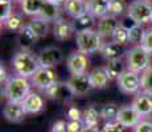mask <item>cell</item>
I'll use <instances>...</instances> for the list:
<instances>
[{
	"mask_svg": "<svg viewBox=\"0 0 152 132\" xmlns=\"http://www.w3.org/2000/svg\"><path fill=\"white\" fill-rule=\"evenodd\" d=\"M134 132H152V122L140 120V123L134 128Z\"/></svg>",
	"mask_w": 152,
	"mask_h": 132,
	"instance_id": "f35d334b",
	"label": "cell"
},
{
	"mask_svg": "<svg viewBox=\"0 0 152 132\" xmlns=\"http://www.w3.org/2000/svg\"><path fill=\"white\" fill-rule=\"evenodd\" d=\"M104 71H106L110 81H114V79H118L121 77L126 70L121 60H113V61H107L106 66H104Z\"/></svg>",
	"mask_w": 152,
	"mask_h": 132,
	"instance_id": "484cf974",
	"label": "cell"
},
{
	"mask_svg": "<svg viewBox=\"0 0 152 132\" xmlns=\"http://www.w3.org/2000/svg\"><path fill=\"white\" fill-rule=\"evenodd\" d=\"M21 104L27 114H39L45 110V99L39 93L34 91L29 93Z\"/></svg>",
	"mask_w": 152,
	"mask_h": 132,
	"instance_id": "e0dca14e",
	"label": "cell"
},
{
	"mask_svg": "<svg viewBox=\"0 0 152 132\" xmlns=\"http://www.w3.org/2000/svg\"><path fill=\"white\" fill-rule=\"evenodd\" d=\"M39 57L41 66L56 67L58 63H61L64 61V53L57 46H48V48L42 49Z\"/></svg>",
	"mask_w": 152,
	"mask_h": 132,
	"instance_id": "7c38bea8",
	"label": "cell"
},
{
	"mask_svg": "<svg viewBox=\"0 0 152 132\" xmlns=\"http://www.w3.org/2000/svg\"><path fill=\"white\" fill-rule=\"evenodd\" d=\"M111 0H86L87 12H90L95 17H103L109 15Z\"/></svg>",
	"mask_w": 152,
	"mask_h": 132,
	"instance_id": "d6986e66",
	"label": "cell"
},
{
	"mask_svg": "<svg viewBox=\"0 0 152 132\" xmlns=\"http://www.w3.org/2000/svg\"><path fill=\"white\" fill-rule=\"evenodd\" d=\"M127 8H128V5L126 4L124 0H111L109 13L118 17V16L124 15V12H127Z\"/></svg>",
	"mask_w": 152,
	"mask_h": 132,
	"instance_id": "1f68e13d",
	"label": "cell"
},
{
	"mask_svg": "<svg viewBox=\"0 0 152 132\" xmlns=\"http://www.w3.org/2000/svg\"><path fill=\"white\" fill-rule=\"evenodd\" d=\"M151 53L147 52L142 45H135L126 54L127 69L136 73H143L151 66Z\"/></svg>",
	"mask_w": 152,
	"mask_h": 132,
	"instance_id": "277c9868",
	"label": "cell"
},
{
	"mask_svg": "<svg viewBox=\"0 0 152 132\" xmlns=\"http://www.w3.org/2000/svg\"><path fill=\"white\" fill-rule=\"evenodd\" d=\"M132 107L138 111L142 118L150 116L152 114V96L145 93H138L132 101Z\"/></svg>",
	"mask_w": 152,
	"mask_h": 132,
	"instance_id": "ac0fdd59",
	"label": "cell"
},
{
	"mask_svg": "<svg viewBox=\"0 0 152 132\" xmlns=\"http://www.w3.org/2000/svg\"><path fill=\"white\" fill-rule=\"evenodd\" d=\"M39 16L48 23H52V21L54 23L56 20H58L61 17V7L58 4L49 1V0H45V3L42 5V9Z\"/></svg>",
	"mask_w": 152,
	"mask_h": 132,
	"instance_id": "44dd1931",
	"label": "cell"
},
{
	"mask_svg": "<svg viewBox=\"0 0 152 132\" xmlns=\"http://www.w3.org/2000/svg\"><path fill=\"white\" fill-rule=\"evenodd\" d=\"M127 15L131 16L138 24L143 25L152 20V1L151 0H134L128 4Z\"/></svg>",
	"mask_w": 152,
	"mask_h": 132,
	"instance_id": "5b68a950",
	"label": "cell"
},
{
	"mask_svg": "<svg viewBox=\"0 0 152 132\" xmlns=\"http://www.w3.org/2000/svg\"><path fill=\"white\" fill-rule=\"evenodd\" d=\"M37 40L39 37L29 24H25L17 32V45L21 48V50H29L37 42Z\"/></svg>",
	"mask_w": 152,
	"mask_h": 132,
	"instance_id": "2e32d148",
	"label": "cell"
},
{
	"mask_svg": "<svg viewBox=\"0 0 152 132\" xmlns=\"http://www.w3.org/2000/svg\"><path fill=\"white\" fill-rule=\"evenodd\" d=\"M75 42H77L78 50L82 53L90 54V53L98 52L103 46V37L94 29H86V31L75 32Z\"/></svg>",
	"mask_w": 152,
	"mask_h": 132,
	"instance_id": "3957f363",
	"label": "cell"
},
{
	"mask_svg": "<svg viewBox=\"0 0 152 132\" xmlns=\"http://www.w3.org/2000/svg\"><path fill=\"white\" fill-rule=\"evenodd\" d=\"M68 83L75 96L87 95L90 90L93 89L89 79V74H72V77L68 79Z\"/></svg>",
	"mask_w": 152,
	"mask_h": 132,
	"instance_id": "8fae6325",
	"label": "cell"
},
{
	"mask_svg": "<svg viewBox=\"0 0 152 132\" xmlns=\"http://www.w3.org/2000/svg\"><path fill=\"white\" fill-rule=\"evenodd\" d=\"M119 108L115 103H106L103 107L101 108V118L104 119V122H111V120H116V116H118Z\"/></svg>",
	"mask_w": 152,
	"mask_h": 132,
	"instance_id": "f546056e",
	"label": "cell"
},
{
	"mask_svg": "<svg viewBox=\"0 0 152 132\" xmlns=\"http://www.w3.org/2000/svg\"><path fill=\"white\" fill-rule=\"evenodd\" d=\"M31 86L32 83L28 81V78L21 77V75H12L4 83L3 94H4L7 102L23 103V101L31 93Z\"/></svg>",
	"mask_w": 152,
	"mask_h": 132,
	"instance_id": "6da1fadb",
	"label": "cell"
},
{
	"mask_svg": "<svg viewBox=\"0 0 152 132\" xmlns=\"http://www.w3.org/2000/svg\"><path fill=\"white\" fill-rule=\"evenodd\" d=\"M75 32L74 29V24L69 20L64 19V17H60L58 20L54 21L53 25V34L54 37L58 41H65L69 40L70 37L73 36V33Z\"/></svg>",
	"mask_w": 152,
	"mask_h": 132,
	"instance_id": "5bb4252c",
	"label": "cell"
},
{
	"mask_svg": "<svg viewBox=\"0 0 152 132\" xmlns=\"http://www.w3.org/2000/svg\"><path fill=\"white\" fill-rule=\"evenodd\" d=\"M0 9H1V13H0V21L1 24H4L8 19L12 15V3H0Z\"/></svg>",
	"mask_w": 152,
	"mask_h": 132,
	"instance_id": "d590c367",
	"label": "cell"
},
{
	"mask_svg": "<svg viewBox=\"0 0 152 132\" xmlns=\"http://www.w3.org/2000/svg\"><path fill=\"white\" fill-rule=\"evenodd\" d=\"M64 11L72 17H78L85 12H87L86 0H66L64 3Z\"/></svg>",
	"mask_w": 152,
	"mask_h": 132,
	"instance_id": "7402d4cb",
	"label": "cell"
},
{
	"mask_svg": "<svg viewBox=\"0 0 152 132\" xmlns=\"http://www.w3.org/2000/svg\"><path fill=\"white\" fill-rule=\"evenodd\" d=\"M140 90L152 96V65L142 73L140 77Z\"/></svg>",
	"mask_w": 152,
	"mask_h": 132,
	"instance_id": "f1b7e54d",
	"label": "cell"
},
{
	"mask_svg": "<svg viewBox=\"0 0 152 132\" xmlns=\"http://www.w3.org/2000/svg\"><path fill=\"white\" fill-rule=\"evenodd\" d=\"M45 0H20V5L24 15L31 17L39 16L42 9V5Z\"/></svg>",
	"mask_w": 152,
	"mask_h": 132,
	"instance_id": "cb8c5ba5",
	"label": "cell"
},
{
	"mask_svg": "<svg viewBox=\"0 0 152 132\" xmlns=\"http://www.w3.org/2000/svg\"><path fill=\"white\" fill-rule=\"evenodd\" d=\"M89 79L93 89H98V90L106 89L110 81L106 71H104V67H95L94 70H91L89 73Z\"/></svg>",
	"mask_w": 152,
	"mask_h": 132,
	"instance_id": "ffe728a7",
	"label": "cell"
},
{
	"mask_svg": "<svg viewBox=\"0 0 152 132\" xmlns=\"http://www.w3.org/2000/svg\"><path fill=\"white\" fill-rule=\"evenodd\" d=\"M142 46L147 52L152 53V29H147L145 31L144 37H143V41H142Z\"/></svg>",
	"mask_w": 152,
	"mask_h": 132,
	"instance_id": "8d00e7d4",
	"label": "cell"
},
{
	"mask_svg": "<svg viewBox=\"0 0 152 132\" xmlns=\"http://www.w3.org/2000/svg\"><path fill=\"white\" fill-rule=\"evenodd\" d=\"M140 119H142V116L132 107V104L122 106L119 108L118 116H116V120L126 128H135L140 123Z\"/></svg>",
	"mask_w": 152,
	"mask_h": 132,
	"instance_id": "30bf717a",
	"label": "cell"
},
{
	"mask_svg": "<svg viewBox=\"0 0 152 132\" xmlns=\"http://www.w3.org/2000/svg\"><path fill=\"white\" fill-rule=\"evenodd\" d=\"M89 58L86 53L81 50H75L70 53V55L66 60V67L70 71V74H86L89 69Z\"/></svg>",
	"mask_w": 152,
	"mask_h": 132,
	"instance_id": "9c48e42d",
	"label": "cell"
},
{
	"mask_svg": "<svg viewBox=\"0 0 152 132\" xmlns=\"http://www.w3.org/2000/svg\"><path fill=\"white\" fill-rule=\"evenodd\" d=\"M121 25V21L118 20L116 16L113 15H106V16L101 17L97 25V31L103 39L106 37H113V33L115 32V29Z\"/></svg>",
	"mask_w": 152,
	"mask_h": 132,
	"instance_id": "9a60e30c",
	"label": "cell"
},
{
	"mask_svg": "<svg viewBox=\"0 0 152 132\" xmlns=\"http://www.w3.org/2000/svg\"><path fill=\"white\" fill-rule=\"evenodd\" d=\"M99 119H101V112H98L94 106L87 107L82 114V122L85 127H98Z\"/></svg>",
	"mask_w": 152,
	"mask_h": 132,
	"instance_id": "83f0119b",
	"label": "cell"
},
{
	"mask_svg": "<svg viewBox=\"0 0 152 132\" xmlns=\"http://www.w3.org/2000/svg\"><path fill=\"white\" fill-rule=\"evenodd\" d=\"M49 1L54 3V4H58V5H61V4H64V3H65L66 0H49Z\"/></svg>",
	"mask_w": 152,
	"mask_h": 132,
	"instance_id": "f6af8a7d",
	"label": "cell"
},
{
	"mask_svg": "<svg viewBox=\"0 0 152 132\" xmlns=\"http://www.w3.org/2000/svg\"><path fill=\"white\" fill-rule=\"evenodd\" d=\"M50 132H69L68 131V123L64 120H58L53 124V127L50 128Z\"/></svg>",
	"mask_w": 152,
	"mask_h": 132,
	"instance_id": "60d3db41",
	"label": "cell"
},
{
	"mask_svg": "<svg viewBox=\"0 0 152 132\" xmlns=\"http://www.w3.org/2000/svg\"><path fill=\"white\" fill-rule=\"evenodd\" d=\"M124 130L126 127H123L118 120H111L104 123V125L101 128V132H124Z\"/></svg>",
	"mask_w": 152,
	"mask_h": 132,
	"instance_id": "e575fe53",
	"label": "cell"
},
{
	"mask_svg": "<svg viewBox=\"0 0 152 132\" xmlns=\"http://www.w3.org/2000/svg\"><path fill=\"white\" fill-rule=\"evenodd\" d=\"M68 119L69 120H82V114L77 107H70L68 110Z\"/></svg>",
	"mask_w": 152,
	"mask_h": 132,
	"instance_id": "b9f144b4",
	"label": "cell"
},
{
	"mask_svg": "<svg viewBox=\"0 0 152 132\" xmlns=\"http://www.w3.org/2000/svg\"><path fill=\"white\" fill-rule=\"evenodd\" d=\"M85 124L82 120H69L68 122V131L69 132H82Z\"/></svg>",
	"mask_w": 152,
	"mask_h": 132,
	"instance_id": "74e56055",
	"label": "cell"
},
{
	"mask_svg": "<svg viewBox=\"0 0 152 132\" xmlns=\"http://www.w3.org/2000/svg\"><path fill=\"white\" fill-rule=\"evenodd\" d=\"M74 29L75 32H81V31H86V29H93V26L95 24V16H93L90 12H85L81 16L75 17L74 21Z\"/></svg>",
	"mask_w": 152,
	"mask_h": 132,
	"instance_id": "d4e9b609",
	"label": "cell"
},
{
	"mask_svg": "<svg viewBox=\"0 0 152 132\" xmlns=\"http://www.w3.org/2000/svg\"><path fill=\"white\" fill-rule=\"evenodd\" d=\"M44 93H45V95L49 99L64 102V103H68V102H70L73 99V96H75L73 90L70 89L68 82H60V81H57L54 85H52Z\"/></svg>",
	"mask_w": 152,
	"mask_h": 132,
	"instance_id": "ba28073f",
	"label": "cell"
},
{
	"mask_svg": "<svg viewBox=\"0 0 152 132\" xmlns=\"http://www.w3.org/2000/svg\"><path fill=\"white\" fill-rule=\"evenodd\" d=\"M24 25H25L24 20H23V16L20 13H12L10 19L4 23L5 28L10 29V31H12V32H19Z\"/></svg>",
	"mask_w": 152,
	"mask_h": 132,
	"instance_id": "4dcf8cb0",
	"label": "cell"
},
{
	"mask_svg": "<svg viewBox=\"0 0 152 132\" xmlns=\"http://www.w3.org/2000/svg\"><path fill=\"white\" fill-rule=\"evenodd\" d=\"M82 132H101V130H98V127H85Z\"/></svg>",
	"mask_w": 152,
	"mask_h": 132,
	"instance_id": "ee69618b",
	"label": "cell"
},
{
	"mask_svg": "<svg viewBox=\"0 0 152 132\" xmlns=\"http://www.w3.org/2000/svg\"><path fill=\"white\" fill-rule=\"evenodd\" d=\"M151 23H152V20H151Z\"/></svg>",
	"mask_w": 152,
	"mask_h": 132,
	"instance_id": "7dc6e473",
	"label": "cell"
},
{
	"mask_svg": "<svg viewBox=\"0 0 152 132\" xmlns=\"http://www.w3.org/2000/svg\"><path fill=\"white\" fill-rule=\"evenodd\" d=\"M113 41L119 45H126V44L130 42V36H128V31L124 29L122 25H119L118 28L115 29V32L113 33Z\"/></svg>",
	"mask_w": 152,
	"mask_h": 132,
	"instance_id": "836d02e7",
	"label": "cell"
},
{
	"mask_svg": "<svg viewBox=\"0 0 152 132\" xmlns=\"http://www.w3.org/2000/svg\"><path fill=\"white\" fill-rule=\"evenodd\" d=\"M102 53L104 58L107 61H113V60H121L122 55H123V48L122 45L116 42H107V44H103L102 49L99 50Z\"/></svg>",
	"mask_w": 152,
	"mask_h": 132,
	"instance_id": "603a6c76",
	"label": "cell"
},
{
	"mask_svg": "<svg viewBox=\"0 0 152 132\" xmlns=\"http://www.w3.org/2000/svg\"><path fill=\"white\" fill-rule=\"evenodd\" d=\"M0 3H13V0H0Z\"/></svg>",
	"mask_w": 152,
	"mask_h": 132,
	"instance_id": "bcb514c9",
	"label": "cell"
},
{
	"mask_svg": "<svg viewBox=\"0 0 152 132\" xmlns=\"http://www.w3.org/2000/svg\"><path fill=\"white\" fill-rule=\"evenodd\" d=\"M58 81L57 71L54 67H48V66H40V69L31 77V83L36 89L45 91L46 89L54 85Z\"/></svg>",
	"mask_w": 152,
	"mask_h": 132,
	"instance_id": "8992f818",
	"label": "cell"
},
{
	"mask_svg": "<svg viewBox=\"0 0 152 132\" xmlns=\"http://www.w3.org/2000/svg\"><path fill=\"white\" fill-rule=\"evenodd\" d=\"M8 74H7V70H5V67L4 66H0V82H1V85L3 83H5V82L8 81Z\"/></svg>",
	"mask_w": 152,
	"mask_h": 132,
	"instance_id": "7bdbcfd3",
	"label": "cell"
},
{
	"mask_svg": "<svg viewBox=\"0 0 152 132\" xmlns=\"http://www.w3.org/2000/svg\"><path fill=\"white\" fill-rule=\"evenodd\" d=\"M144 33L145 31L143 29L142 25H136L135 28L130 29L128 31V36H130V44L132 45H142V41H143V37H144Z\"/></svg>",
	"mask_w": 152,
	"mask_h": 132,
	"instance_id": "d6a6232c",
	"label": "cell"
},
{
	"mask_svg": "<svg viewBox=\"0 0 152 132\" xmlns=\"http://www.w3.org/2000/svg\"><path fill=\"white\" fill-rule=\"evenodd\" d=\"M19 1H20V0H19Z\"/></svg>",
	"mask_w": 152,
	"mask_h": 132,
	"instance_id": "c3c4849f",
	"label": "cell"
},
{
	"mask_svg": "<svg viewBox=\"0 0 152 132\" xmlns=\"http://www.w3.org/2000/svg\"><path fill=\"white\" fill-rule=\"evenodd\" d=\"M121 25L123 26L124 29H127V31H130V29L135 28V26H136V25H139V24H138V23H136L135 20H134L131 16H128V15H126V16L123 17V19L121 20Z\"/></svg>",
	"mask_w": 152,
	"mask_h": 132,
	"instance_id": "ab89813d",
	"label": "cell"
},
{
	"mask_svg": "<svg viewBox=\"0 0 152 132\" xmlns=\"http://www.w3.org/2000/svg\"><path fill=\"white\" fill-rule=\"evenodd\" d=\"M40 57L29 50H21L13 55L12 69L16 75H21L25 78H31L40 69Z\"/></svg>",
	"mask_w": 152,
	"mask_h": 132,
	"instance_id": "7a4b0ae2",
	"label": "cell"
},
{
	"mask_svg": "<svg viewBox=\"0 0 152 132\" xmlns=\"http://www.w3.org/2000/svg\"><path fill=\"white\" fill-rule=\"evenodd\" d=\"M25 112L24 107L21 103H16V102H7V104L3 108V116L5 118V120L11 123H21L24 120Z\"/></svg>",
	"mask_w": 152,
	"mask_h": 132,
	"instance_id": "4fadbf2b",
	"label": "cell"
},
{
	"mask_svg": "<svg viewBox=\"0 0 152 132\" xmlns=\"http://www.w3.org/2000/svg\"><path fill=\"white\" fill-rule=\"evenodd\" d=\"M118 89L123 94L127 95H132V94H138L140 90V77L139 73L132 71V70H126L123 74L118 79Z\"/></svg>",
	"mask_w": 152,
	"mask_h": 132,
	"instance_id": "52a82bcc",
	"label": "cell"
},
{
	"mask_svg": "<svg viewBox=\"0 0 152 132\" xmlns=\"http://www.w3.org/2000/svg\"><path fill=\"white\" fill-rule=\"evenodd\" d=\"M31 28L34 31V33L37 34L39 39H44V37L48 36L49 33V23L45 21L44 19H41L40 16H34L32 17V20L29 21Z\"/></svg>",
	"mask_w": 152,
	"mask_h": 132,
	"instance_id": "4316f807",
	"label": "cell"
}]
</instances>
